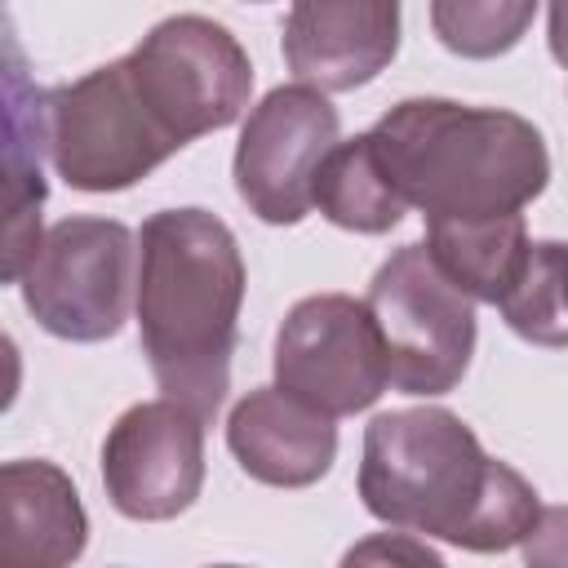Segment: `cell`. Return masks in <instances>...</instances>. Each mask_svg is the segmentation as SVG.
<instances>
[{
    "mask_svg": "<svg viewBox=\"0 0 568 568\" xmlns=\"http://www.w3.org/2000/svg\"><path fill=\"white\" fill-rule=\"evenodd\" d=\"M359 497L373 519L475 555L524 546L546 515L515 466L488 457L457 413L430 404L395 408L364 426Z\"/></svg>",
    "mask_w": 568,
    "mask_h": 568,
    "instance_id": "cell-1",
    "label": "cell"
},
{
    "mask_svg": "<svg viewBox=\"0 0 568 568\" xmlns=\"http://www.w3.org/2000/svg\"><path fill=\"white\" fill-rule=\"evenodd\" d=\"M138 333L164 399L209 422L231 386L244 257L209 209H160L138 231Z\"/></svg>",
    "mask_w": 568,
    "mask_h": 568,
    "instance_id": "cell-2",
    "label": "cell"
},
{
    "mask_svg": "<svg viewBox=\"0 0 568 568\" xmlns=\"http://www.w3.org/2000/svg\"><path fill=\"white\" fill-rule=\"evenodd\" d=\"M395 195L426 222L515 217L550 182V151L532 120L453 98H404L368 129Z\"/></svg>",
    "mask_w": 568,
    "mask_h": 568,
    "instance_id": "cell-3",
    "label": "cell"
},
{
    "mask_svg": "<svg viewBox=\"0 0 568 568\" xmlns=\"http://www.w3.org/2000/svg\"><path fill=\"white\" fill-rule=\"evenodd\" d=\"M386 364L404 395H448L475 355V302L457 293L422 244L395 248L359 297Z\"/></svg>",
    "mask_w": 568,
    "mask_h": 568,
    "instance_id": "cell-4",
    "label": "cell"
},
{
    "mask_svg": "<svg viewBox=\"0 0 568 568\" xmlns=\"http://www.w3.org/2000/svg\"><path fill=\"white\" fill-rule=\"evenodd\" d=\"M124 67L138 102L178 146L235 124L253 93L248 53L204 13H173L155 22L142 44L124 53Z\"/></svg>",
    "mask_w": 568,
    "mask_h": 568,
    "instance_id": "cell-5",
    "label": "cell"
},
{
    "mask_svg": "<svg viewBox=\"0 0 568 568\" xmlns=\"http://www.w3.org/2000/svg\"><path fill=\"white\" fill-rule=\"evenodd\" d=\"M44 146L75 191H124L182 151L138 102L124 58L44 98Z\"/></svg>",
    "mask_w": 568,
    "mask_h": 568,
    "instance_id": "cell-6",
    "label": "cell"
},
{
    "mask_svg": "<svg viewBox=\"0 0 568 568\" xmlns=\"http://www.w3.org/2000/svg\"><path fill=\"white\" fill-rule=\"evenodd\" d=\"M133 297V235L115 217H62L44 231L22 275L36 324L67 342H106L124 328Z\"/></svg>",
    "mask_w": 568,
    "mask_h": 568,
    "instance_id": "cell-7",
    "label": "cell"
},
{
    "mask_svg": "<svg viewBox=\"0 0 568 568\" xmlns=\"http://www.w3.org/2000/svg\"><path fill=\"white\" fill-rule=\"evenodd\" d=\"M275 386L324 417H351L382 399L386 364L359 297H302L275 333Z\"/></svg>",
    "mask_w": 568,
    "mask_h": 568,
    "instance_id": "cell-8",
    "label": "cell"
},
{
    "mask_svg": "<svg viewBox=\"0 0 568 568\" xmlns=\"http://www.w3.org/2000/svg\"><path fill=\"white\" fill-rule=\"evenodd\" d=\"M337 146V106L306 89L280 84L257 106L235 142V191L271 226H293L311 213V182Z\"/></svg>",
    "mask_w": 568,
    "mask_h": 568,
    "instance_id": "cell-9",
    "label": "cell"
},
{
    "mask_svg": "<svg viewBox=\"0 0 568 568\" xmlns=\"http://www.w3.org/2000/svg\"><path fill=\"white\" fill-rule=\"evenodd\" d=\"M102 484L124 519H178L204 488V422L173 399H142L102 444Z\"/></svg>",
    "mask_w": 568,
    "mask_h": 568,
    "instance_id": "cell-10",
    "label": "cell"
},
{
    "mask_svg": "<svg viewBox=\"0 0 568 568\" xmlns=\"http://www.w3.org/2000/svg\"><path fill=\"white\" fill-rule=\"evenodd\" d=\"M399 49L390 0H302L284 18V62L315 93L368 84Z\"/></svg>",
    "mask_w": 568,
    "mask_h": 568,
    "instance_id": "cell-11",
    "label": "cell"
},
{
    "mask_svg": "<svg viewBox=\"0 0 568 568\" xmlns=\"http://www.w3.org/2000/svg\"><path fill=\"white\" fill-rule=\"evenodd\" d=\"M89 515L71 475L44 457L0 462V568H71Z\"/></svg>",
    "mask_w": 568,
    "mask_h": 568,
    "instance_id": "cell-12",
    "label": "cell"
},
{
    "mask_svg": "<svg viewBox=\"0 0 568 568\" xmlns=\"http://www.w3.org/2000/svg\"><path fill=\"white\" fill-rule=\"evenodd\" d=\"M226 448L248 479L271 488H306L328 475L337 457V426L280 386H257L231 408Z\"/></svg>",
    "mask_w": 568,
    "mask_h": 568,
    "instance_id": "cell-13",
    "label": "cell"
},
{
    "mask_svg": "<svg viewBox=\"0 0 568 568\" xmlns=\"http://www.w3.org/2000/svg\"><path fill=\"white\" fill-rule=\"evenodd\" d=\"M422 248L457 293H466L470 302L501 306L528 266L532 240L524 213H515L484 222H426Z\"/></svg>",
    "mask_w": 568,
    "mask_h": 568,
    "instance_id": "cell-14",
    "label": "cell"
},
{
    "mask_svg": "<svg viewBox=\"0 0 568 568\" xmlns=\"http://www.w3.org/2000/svg\"><path fill=\"white\" fill-rule=\"evenodd\" d=\"M311 209H320L333 226L359 231V235H382V231L399 226L404 200L386 182L368 133H359L351 142H337L324 155V164L311 182Z\"/></svg>",
    "mask_w": 568,
    "mask_h": 568,
    "instance_id": "cell-15",
    "label": "cell"
},
{
    "mask_svg": "<svg viewBox=\"0 0 568 568\" xmlns=\"http://www.w3.org/2000/svg\"><path fill=\"white\" fill-rule=\"evenodd\" d=\"M501 315L519 337L537 346H564V244L559 240L532 244L519 284L501 302Z\"/></svg>",
    "mask_w": 568,
    "mask_h": 568,
    "instance_id": "cell-16",
    "label": "cell"
},
{
    "mask_svg": "<svg viewBox=\"0 0 568 568\" xmlns=\"http://www.w3.org/2000/svg\"><path fill=\"white\" fill-rule=\"evenodd\" d=\"M44 173L27 160H0V284L27 275L40 248V209H44Z\"/></svg>",
    "mask_w": 568,
    "mask_h": 568,
    "instance_id": "cell-17",
    "label": "cell"
},
{
    "mask_svg": "<svg viewBox=\"0 0 568 568\" xmlns=\"http://www.w3.org/2000/svg\"><path fill=\"white\" fill-rule=\"evenodd\" d=\"M537 18L532 4L515 0H479V4H466V0H444V4H430V22L444 40V49L462 53V58H493V53H506L510 44H519V36L528 31V22Z\"/></svg>",
    "mask_w": 568,
    "mask_h": 568,
    "instance_id": "cell-18",
    "label": "cell"
},
{
    "mask_svg": "<svg viewBox=\"0 0 568 568\" xmlns=\"http://www.w3.org/2000/svg\"><path fill=\"white\" fill-rule=\"evenodd\" d=\"M40 138H44V106L27 80V58L13 44L9 22L0 13V160L40 164Z\"/></svg>",
    "mask_w": 568,
    "mask_h": 568,
    "instance_id": "cell-19",
    "label": "cell"
},
{
    "mask_svg": "<svg viewBox=\"0 0 568 568\" xmlns=\"http://www.w3.org/2000/svg\"><path fill=\"white\" fill-rule=\"evenodd\" d=\"M337 568H448V564L408 532H373L355 541Z\"/></svg>",
    "mask_w": 568,
    "mask_h": 568,
    "instance_id": "cell-20",
    "label": "cell"
},
{
    "mask_svg": "<svg viewBox=\"0 0 568 568\" xmlns=\"http://www.w3.org/2000/svg\"><path fill=\"white\" fill-rule=\"evenodd\" d=\"M18 386H22V351H18V342L0 328V413L13 408Z\"/></svg>",
    "mask_w": 568,
    "mask_h": 568,
    "instance_id": "cell-21",
    "label": "cell"
},
{
    "mask_svg": "<svg viewBox=\"0 0 568 568\" xmlns=\"http://www.w3.org/2000/svg\"><path fill=\"white\" fill-rule=\"evenodd\" d=\"M217 568H240V564H217Z\"/></svg>",
    "mask_w": 568,
    "mask_h": 568,
    "instance_id": "cell-22",
    "label": "cell"
}]
</instances>
